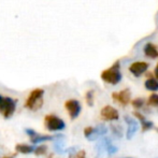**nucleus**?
Returning a JSON list of instances; mask_svg holds the SVG:
<instances>
[{
    "instance_id": "1",
    "label": "nucleus",
    "mask_w": 158,
    "mask_h": 158,
    "mask_svg": "<svg viewBox=\"0 0 158 158\" xmlns=\"http://www.w3.org/2000/svg\"><path fill=\"white\" fill-rule=\"evenodd\" d=\"M101 79L104 82L112 85H116L122 80V74L119 72V61H116L111 68L104 70L101 73Z\"/></svg>"
},
{
    "instance_id": "2",
    "label": "nucleus",
    "mask_w": 158,
    "mask_h": 158,
    "mask_svg": "<svg viewBox=\"0 0 158 158\" xmlns=\"http://www.w3.org/2000/svg\"><path fill=\"white\" fill-rule=\"evenodd\" d=\"M43 95H44V90L41 89V88H35V89H33L29 94V96H28L27 99H26L25 106L33 111L39 110L42 106V103H43V100H42Z\"/></svg>"
},
{
    "instance_id": "3",
    "label": "nucleus",
    "mask_w": 158,
    "mask_h": 158,
    "mask_svg": "<svg viewBox=\"0 0 158 158\" xmlns=\"http://www.w3.org/2000/svg\"><path fill=\"white\" fill-rule=\"evenodd\" d=\"M44 125L50 131H59L63 130L66 127V124L63 119L55 115H46L44 118Z\"/></svg>"
},
{
    "instance_id": "4",
    "label": "nucleus",
    "mask_w": 158,
    "mask_h": 158,
    "mask_svg": "<svg viewBox=\"0 0 158 158\" xmlns=\"http://www.w3.org/2000/svg\"><path fill=\"white\" fill-rule=\"evenodd\" d=\"M15 108H16V100L12 99L10 97H4L1 114L4 116V118H10L13 115V113L15 112Z\"/></svg>"
},
{
    "instance_id": "5",
    "label": "nucleus",
    "mask_w": 158,
    "mask_h": 158,
    "mask_svg": "<svg viewBox=\"0 0 158 158\" xmlns=\"http://www.w3.org/2000/svg\"><path fill=\"white\" fill-rule=\"evenodd\" d=\"M64 106H66L67 111L69 112L70 117L72 119L77 118L80 113H81V104H80V102L77 101V100H74V99L68 100V101L64 103Z\"/></svg>"
},
{
    "instance_id": "6",
    "label": "nucleus",
    "mask_w": 158,
    "mask_h": 158,
    "mask_svg": "<svg viewBox=\"0 0 158 158\" xmlns=\"http://www.w3.org/2000/svg\"><path fill=\"white\" fill-rule=\"evenodd\" d=\"M148 68V64L144 63V61H137L130 64L129 67V71L132 73L135 77H140L142 75Z\"/></svg>"
},
{
    "instance_id": "7",
    "label": "nucleus",
    "mask_w": 158,
    "mask_h": 158,
    "mask_svg": "<svg viewBox=\"0 0 158 158\" xmlns=\"http://www.w3.org/2000/svg\"><path fill=\"white\" fill-rule=\"evenodd\" d=\"M101 117L106 121H116L118 118V112L113 106H106L101 110Z\"/></svg>"
},
{
    "instance_id": "8",
    "label": "nucleus",
    "mask_w": 158,
    "mask_h": 158,
    "mask_svg": "<svg viewBox=\"0 0 158 158\" xmlns=\"http://www.w3.org/2000/svg\"><path fill=\"white\" fill-rule=\"evenodd\" d=\"M125 122L128 124V130H127L126 137L128 140H130V139H132L135 133L137 132L138 129H139V124H138V122L135 121V118H131V117H129V116H125Z\"/></svg>"
},
{
    "instance_id": "9",
    "label": "nucleus",
    "mask_w": 158,
    "mask_h": 158,
    "mask_svg": "<svg viewBox=\"0 0 158 158\" xmlns=\"http://www.w3.org/2000/svg\"><path fill=\"white\" fill-rule=\"evenodd\" d=\"M112 97L114 100H116V101H118L119 103L125 106V104H128L129 100H130V90L124 89L119 93H114V94L112 95Z\"/></svg>"
},
{
    "instance_id": "10",
    "label": "nucleus",
    "mask_w": 158,
    "mask_h": 158,
    "mask_svg": "<svg viewBox=\"0 0 158 158\" xmlns=\"http://www.w3.org/2000/svg\"><path fill=\"white\" fill-rule=\"evenodd\" d=\"M106 131H108V128H106L104 125H98L96 128L93 129L92 133L87 137V139L89 141H95V140L99 139L100 137H102L103 135H106Z\"/></svg>"
},
{
    "instance_id": "11",
    "label": "nucleus",
    "mask_w": 158,
    "mask_h": 158,
    "mask_svg": "<svg viewBox=\"0 0 158 158\" xmlns=\"http://www.w3.org/2000/svg\"><path fill=\"white\" fill-rule=\"evenodd\" d=\"M144 53H145L146 56L150 57V58H157L158 57L157 48H155V45L152 43L145 44V46H144Z\"/></svg>"
},
{
    "instance_id": "12",
    "label": "nucleus",
    "mask_w": 158,
    "mask_h": 158,
    "mask_svg": "<svg viewBox=\"0 0 158 158\" xmlns=\"http://www.w3.org/2000/svg\"><path fill=\"white\" fill-rule=\"evenodd\" d=\"M15 151L17 153H22V154H30L35 151V146L27 145V144H17L15 146Z\"/></svg>"
},
{
    "instance_id": "13",
    "label": "nucleus",
    "mask_w": 158,
    "mask_h": 158,
    "mask_svg": "<svg viewBox=\"0 0 158 158\" xmlns=\"http://www.w3.org/2000/svg\"><path fill=\"white\" fill-rule=\"evenodd\" d=\"M51 140H53L52 135H39V133H38L35 137L30 138V142L33 144L41 143V142H45V141H51Z\"/></svg>"
},
{
    "instance_id": "14",
    "label": "nucleus",
    "mask_w": 158,
    "mask_h": 158,
    "mask_svg": "<svg viewBox=\"0 0 158 158\" xmlns=\"http://www.w3.org/2000/svg\"><path fill=\"white\" fill-rule=\"evenodd\" d=\"M110 143H111V140L109 139V138H104V139H102L101 141H100V143H98L97 146H96V150H97L98 154H101L104 150H106V148H108V145Z\"/></svg>"
},
{
    "instance_id": "15",
    "label": "nucleus",
    "mask_w": 158,
    "mask_h": 158,
    "mask_svg": "<svg viewBox=\"0 0 158 158\" xmlns=\"http://www.w3.org/2000/svg\"><path fill=\"white\" fill-rule=\"evenodd\" d=\"M145 88L148 90H151V92H156V90H158V82H157V80L153 79V77H152V79L146 80Z\"/></svg>"
},
{
    "instance_id": "16",
    "label": "nucleus",
    "mask_w": 158,
    "mask_h": 158,
    "mask_svg": "<svg viewBox=\"0 0 158 158\" xmlns=\"http://www.w3.org/2000/svg\"><path fill=\"white\" fill-rule=\"evenodd\" d=\"M148 104L153 106H158V95L157 94H152L148 98Z\"/></svg>"
},
{
    "instance_id": "17",
    "label": "nucleus",
    "mask_w": 158,
    "mask_h": 158,
    "mask_svg": "<svg viewBox=\"0 0 158 158\" xmlns=\"http://www.w3.org/2000/svg\"><path fill=\"white\" fill-rule=\"evenodd\" d=\"M46 150H48V148H46L45 145H40V146H38V148H35L33 153H35L37 156H40V155H44V154H45Z\"/></svg>"
},
{
    "instance_id": "18",
    "label": "nucleus",
    "mask_w": 158,
    "mask_h": 158,
    "mask_svg": "<svg viewBox=\"0 0 158 158\" xmlns=\"http://www.w3.org/2000/svg\"><path fill=\"white\" fill-rule=\"evenodd\" d=\"M86 102L89 106H92L94 104V92L93 90H88L86 93Z\"/></svg>"
},
{
    "instance_id": "19",
    "label": "nucleus",
    "mask_w": 158,
    "mask_h": 158,
    "mask_svg": "<svg viewBox=\"0 0 158 158\" xmlns=\"http://www.w3.org/2000/svg\"><path fill=\"white\" fill-rule=\"evenodd\" d=\"M143 104H144V100L142 99V98H137V99H135L132 101V106H135V108H137V109L142 108V106H143Z\"/></svg>"
},
{
    "instance_id": "20",
    "label": "nucleus",
    "mask_w": 158,
    "mask_h": 158,
    "mask_svg": "<svg viewBox=\"0 0 158 158\" xmlns=\"http://www.w3.org/2000/svg\"><path fill=\"white\" fill-rule=\"evenodd\" d=\"M142 123V130L143 131H146L148 130V129H151L153 127V123L152 122H148V121H144V122H141Z\"/></svg>"
},
{
    "instance_id": "21",
    "label": "nucleus",
    "mask_w": 158,
    "mask_h": 158,
    "mask_svg": "<svg viewBox=\"0 0 158 158\" xmlns=\"http://www.w3.org/2000/svg\"><path fill=\"white\" fill-rule=\"evenodd\" d=\"M106 152H108V154L109 155H113V154H115V152H117V148L116 146H114L112 143H110L108 145V148H106Z\"/></svg>"
},
{
    "instance_id": "22",
    "label": "nucleus",
    "mask_w": 158,
    "mask_h": 158,
    "mask_svg": "<svg viewBox=\"0 0 158 158\" xmlns=\"http://www.w3.org/2000/svg\"><path fill=\"white\" fill-rule=\"evenodd\" d=\"M70 158H86V153L84 151H80L75 155H72Z\"/></svg>"
},
{
    "instance_id": "23",
    "label": "nucleus",
    "mask_w": 158,
    "mask_h": 158,
    "mask_svg": "<svg viewBox=\"0 0 158 158\" xmlns=\"http://www.w3.org/2000/svg\"><path fill=\"white\" fill-rule=\"evenodd\" d=\"M25 132L27 133V135H29L30 138H33V137H35V135H38V133L35 132V131L33 130V129H29V128H28V129H25Z\"/></svg>"
},
{
    "instance_id": "24",
    "label": "nucleus",
    "mask_w": 158,
    "mask_h": 158,
    "mask_svg": "<svg viewBox=\"0 0 158 158\" xmlns=\"http://www.w3.org/2000/svg\"><path fill=\"white\" fill-rule=\"evenodd\" d=\"M93 127H86L85 129H84V135H85V137L87 138L88 135H90V133H92V131H93Z\"/></svg>"
},
{
    "instance_id": "25",
    "label": "nucleus",
    "mask_w": 158,
    "mask_h": 158,
    "mask_svg": "<svg viewBox=\"0 0 158 158\" xmlns=\"http://www.w3.org/2000/svg\"><path fill=\"white\" fill-rule=\"evenodd\" d=\"M135 117H138V118H139L141 122H144V121H145V118H144V116L141 114V113H139V112H135Z\"/></svg>"
},
{
    "instance_id": "26",
    "label": "nucleus",
    "mask_w": 158,
    "mask_h": 158,
    "mask_svg": "<svg viewBox=\"0 0 158 158\" xmlns=\"http://www.w3.org/2000/svg\"><path fill=\"white\" fill-rule=\"evenodd\" d=\"M3 102H4V97H2V96L0 95V113H1V111H2V106H3Z\"/></svg>"
},
{
    "instance_id": "27",
    "label": "nucleus",
    "mask_w": 158,
    "mask_h": 158,
    "mask_svg": "<svg viewBox=\"0 0 158 158\" xmlns=\"http://www.w3.org/2000/svg\"><path fill=\"white\" fill-rule=\"evenodd\" d=\"M155 77H156V79L158 80V64H157L156 69H155Z\"/></svg>"
},
{
    "instance_id": "28",
    "label": "nucleus",
    "mask_w": 158,
    "mask_h": 158,
    "mask_svg": "<svg viewBox=\"0 0 158 158\" xmlns=\"http://www.w3.org/2000/svg\"><path fill=\"white\" fill-rule=\"evenodd\" d=\"M3 158H14V156H6V157H3Z\"/></svg>"
},
{
    "instance_id": "29",
    "label": "nucleus",
    "mask_w": 158,
    "mask_h": 158,
    "mask_svg": "<svg viewBox=\"0 0 158 158\" xmlns=\"http://www.w3.org/2000/svg\"><path fill=\"white\" fill-rule=\"evenodd\" d=\"M157 132H158V129H157Z\"/></svg>"
}]
</instances>
